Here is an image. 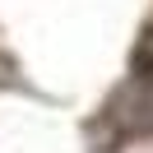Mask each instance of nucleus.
<instances>
[{"instance_id": "nucleus-1", "label": "nucleus", "mask_w": 153, "mask_h": 153, "mask_svg": "<svg viewBox=\"0 0 153 153\" xmlns=\"http://www.w3.org/2000/svg\"><path fill=\"white\" fill-rule=\"evenodd\" d=\"M130 70H134V79H139V84H153V23L139 33V42H134Z\"/></svg>"}]
</instances>
